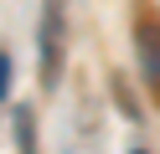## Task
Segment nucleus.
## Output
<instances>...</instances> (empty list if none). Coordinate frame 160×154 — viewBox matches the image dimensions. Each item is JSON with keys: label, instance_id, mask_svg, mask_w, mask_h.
Here are the masks:
<instances>
[{"label": "nucleus", "instance_id": "obj_3", "mask_svg": "<svg viewBox=\"0 0 160 154\" xmlns=\"http://www.w3.org/2000/svg\"><path fill=\"white\" fill-rule=\"evenodd\" d=\"M16 144H21V154H36V118H31V108H16Z\"/></svg>", "mask_w": 160, "mask_h": 154}, {"label": "nucleus", "instance_id": "obj_5", "mask_svg": "<svg viewBox=\"0 0 160 154\" xmlns=\"http://www.w3.org/2000/svg\"><path fill=\"white\" fill-rule=\"evenodd\" d=\"M129 154H145V149H129Z\"/></svg>", "mask_w": 160, "mask_h": 154}, {"label": "nucleus", "instance_id": "obj_1", "mask_svg": "<svg viewBox=\"0 0 160 154\" xmlns=\"http://www.w3.org/2000/svg\"><path fill=\"white\" fill-rule=\"evenodd\" d=\"M42 87H57L62 77V0L42 5Z\"/></svg>", "mask_w": 160, "mask_h": 154}, {"label": "nucleus", "instance_id": "obj_2", "mask_svg": "<svg viewBox=\"0 0 160 154\" xmlns=\"http://www.w3.org/2000/svg\"><path fill=\"white\" fill-rule=\"evenodd\" d=\"M134 57H139V77L160 92V10H139V21H134Z\"/></svg>", "mask_w": 160, "mask_h": 154}, {"label": "nucleus", "instance_id": "obj_4", "mask_svg": "<svg viewBox=\"0 0 160 154\" xmlns=\"http://www.w3.org/2000/svg\"><path fill=\"white\" fill-rule=\"evenodd\" d=\"M11 98V57H5V51H0V103Z\"/></svg>", "mask_w": 160, "mask_h": 154}]
</instances>
